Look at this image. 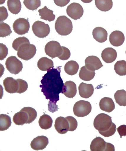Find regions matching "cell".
<instances>
[{
    "label": "cell",
    "instance_id": "1",
    "mask_svg": "<svg viewBox=\"0 0 126 151\" xmlns=\"http://www.w3.org/2000/svg\"><path fill=\"white\" fill-rule=\"evenodd\" d=\"M61 68H52L48 71L43 77L40 87L46 99L52 102L59 100V95L63 91L64 86L63 81L60 76Z\"/></svg>",
    "mask_w": 126,
    "mask_h": 151
},
{
    "label": "cell",
    "instance_id": "2",
    "mask_svg": "<svg viewBox=\"0 0 126 151\" xmlns=\"http://www.w3.org/2000/svg\"><path fill=\"white\" fill-rule=\"evenodd\" d=\"M73 24L71 20L65 16H60L55 21V29L58 34L67 36L73 30Z\"/></svg>",
    "mask_w": 126,
    "mask_h": 151
},
{
    "label": "cell",
    "instance_id": "3",
    "mask_svg": "<svg viewBox=\"0 0 126 151\" xmlns=\"http://www.w3.org/2000/svg\"><path fill=\"white\" fill-rule=\"evenodd\" d=\"M113 124L111 117L104 113L96 116L94 121V126L99 132L109 130L112 127Z\"/></svg>",
    "mask_w": 126,
    "mask_h": 151
},
{
    "label": "cell",
    "instance_id": "4",
    "mask_svg": "<svg viewBox=\"0 0 126 151\" xmlns=\"http://www.w3.org/2000/svg\"><path fill=\"white\" fill-rule=\"evenodd\" d=\"M36 50V47L34 45L30 43H24L19 47L17 55L21 59L28 61L34 57Z\"/></svg>",
    "mask_w": 126,
    "mask_h": 151
},
{
    "label": "cell",
    "instance_id": "5",
    "mask_svg": "<svg viewBox=\"0 0 126 151\" xmlns=\"http://www.w3.org/2000/svg\"><path fill=\"white\" fill-rule=\"evenodd\" d=\"M75 115L78 117L87 116L91 112L92 106L90 102L80 100L76 102L73 108Z\"/></svg>",
    "mask_w": 126,
    "mask_h": 151
},
{
    "label": "cell",
    "instance_id": "6",
    "mask_svg": "<svg viewBox=\"0 0 126 151\" xmlns=\"http://www.w3.org/2000/svg\"><path fill=\"white\" fill-rule=\"evenodd\" d=\"M90 150L93 151H115V147L110 143H107L100 137L95 138L92 141L90 146Z\"/></svg>",
    "mask_w": 126,
    "mask_h": 151
},
{
    "label": "cell",
    "instance_id": "7",
    "mask_svg": "<svg viewBox=\"0 0 126 151\" xmlns=\"http://www.w3.org/2000/svg\"><path fill=\"white\" fill-rule=\"evenodd\" d=\"M45 49L46 55L52 59L56 57L58 58L63 52L62 47L59 42L55 41H51L47 43Z\"/></svg>",
    "mask_w": 126,
    "mask_h": 151
},
{
    "label": "cell",
    "instance_id": "8",
    "mask_svg": "<svg viewBox=\"0 0 126 151\" xmlns=\"http://www.w3.org/2000/svg\"><path fill=\"white\" fill-rule=\"evenodd\" d=\"M32 29L35 36L40 38L46 37L50 32L49 24L40 21L35 22L32 26Z\"/></svg>",
    "mask_w": 126,
    "mask_h": 151
},
{
    "label": "cell",
    "instance_id": "9",
    "mask_svg": "<svg viewBox=\"0 0 126 151\" xmlns=\"http://www.w3.org/2000/svg\"><path fill=\"white\" fill-rule=\"evenodd\" d=\"M7 70L11 74L17 75L21 72L23 67L22 63L17 57L11 56L7 58L5 63Z\"/></svg>",
    "mask_w": 126,
    "mask_h": 151
},
{
    "label": "cell",
    "instance_id": "10",
    "mask_svg": "<svg viewBox=\"0 0 126 151\" xmlns=\"http://www.w3.org/2000/svg\"><path fill=\"white\" fill-rule=\"evenodd\" d=\"M14 32L19 35H24L28 32L30 26L28 19L20 18L16 20L13 26Z\"/></svg>",
    "mask_w": 126,
    "mask_h": 151
},
{
    "label": "cell",
    "instance_id": "11",
    "mask_svg": "<svg viewBox=\"0 0 126 151\" xmlns=\"http://www.w3.org/2000/svg\"><path fill=\"white\" fill-rule=\"evenodd\" d=\"M67 15L74 20L80 19L84 14L83 7L77 3H73L67 7L66 10Z\"/></svg>",
    "mask_w": 126,
    "mask_h": 151
},
{
    "label": "cell",
    "instance_id": "12",
    "mask_svg": "<svg viewBox=\"0 0 126 151\" xmlns=\"http://www.w3.org/2000/svg\"><path fill=\"white\" fill-rule=\"evenodd\" d=\"M49 143V139L46 136H38L32 141L30 146L35 150H42L46 148Z\"/></svg>",
    "mask_w": 126,
    "mask_h": 151
},
{
    "label": "cell",
    "instance_id": "13",
    "mask_svg": "<svg viewBox=\"0 0 126 151\" xmlns=\"http://www.w3.org/2000/svg\"><path fill=\"white\" fill-rule=\"evenodd\" d=\"M85 66L88 69L91 71L99 70L103 66L99 58L96 56H89L85 60Z\"/></svg>",
    "mask_w": 126,
    "mask_h": 151
},
{
    "label": "cell",
    "instance_id": "14",
    "mask_svg": "<svg viewBox=\"0 0 126 151\" xmlns=\"http://www.w3.org/2000/svg\"><path fill=\"white\" fill-rule=\"evenodd\" d=\"M55 130L60 134H66L69 130V124L66 118L60 116L55 120Z\"/></svg>",
    "mask_w": 126,
    "mask_h": 151
},
{
    "label": "cell",
    "instance_id": "15",
    "mask_svg": "<svg viewBox=\"0 0 126 151\" xmlns=\"http://www.w3.org/2000/svg\"><path fill=\"white\" fill-rule=\"evenodd\" d=\"M4 86L6 92L10 93H17L19 89V83L17 80L8 77L4 80Z\"/></svg>",
    "mask_w": 126,
    "mask_h": 151
},
{
    "label": "cell",
    "instance_id": "16",
    "mask_svg": "<svg viewBox=\"0 0 126 151\" xmlns=\"http://www.w3.org/2000/svg\"><path fill=\"white\" fill-rule=\"evenodd\" d=\"M125 40L124 33L120 31L116 30L113 32L110 35L109 41L111 45L115 47H119L122 45Z\"/></svg>",
    "mask_w": 126,
    "mask_h": 151
},
{
    "label": "cell",
    "instance_id": "17",
    "mask_svg": "<svg viewBox=\"0 0 126 151\" xmlns=\"http://www.w3.org/2000/svg\"><path fill=\"white\" fill-rule=\"evenodd\" d=\"M77 92V86L76 83L70 81L66 82L64 83L61 93L67 98H73L76 96Z\"/></svg>",
    "mask_w": 126,
    "mask_h": 151
},
{
    "label": "cell",
    "instance_id": "18",
    "mask_svg": "<svg viewBox=\"0 0 126 151\" xmlns=\"http://www.w3.org/2000/svg\"><path fill=\"white\" fill-rule=\"evenodd\" d=\"M79 93L81 98L87 99L92 96L94 89L91 84L82 83L78 86Z\"/></svg>",
    "mask_w": 126,
    "mask_h": 151
},
{
    "label": "cell",
    "instance_id": "19",
    "mask_svg": "<svg viewBox=\"0 0 126 151\" xmlns=\"http://www.w3.org/2000/svg\"><path fill=\"white\" fill-rule=\"evenodd\" d=\"M117 54L116 51L112 47L105 48L102 51V58L107 63H111L116 59Z\"/></svg>",
    "mask_w": 126,
    "mask_h": 151
},
{
    "label": "cell",
    "instance_id": "20",
    "mask_svg": "<svg viewBox=\"0 0 126 151\" xmlns=\"http://www.w3.org/2000/svg\"><path fill=\"white\" fill-rule=\"evenodd\" d=\"M99 106L102 110L108 113L112 112L115 108V104L113 100L107 97L101 99Z\"/></svg>",
    "mask_w": 126,
    "mask_h": 151
},
{
    "label": "cell",
    "instance_id": "21",
    "mask_svg": "<svg viewBox=\"0 0 126 151\" xmlns=\"http://www.w3.org/2000/svg\"><path fill=\"white\" fill-rule=\"evenodd\" d=\"M93 35L94 39L100 43L104 42L107 40V32L102 27L95 28L93 31Z\"/></svg>",
    "mask_w": 126,
    "mask_h": 151
},
{
    "label": "cell",
    "instance_id": "22",
    "mask_svg": "<svg viewBox=\"0 0 126 151\" xmlns=\"http://www.w3.org/2000/svg\"><path fill=\"white\" fill-rule=\"evenodd\" d=\"M37 67L42 71H47L54 67V63L52 60L46 57H43L39 60Z\"/></svg>",
    "mask_w": 126,
    "mask_h": 151
},
{
    "label": "cell",
    "instance_id": "23",
    "mask_svg": "<svg viewBox=\"0 0 126 151\" xmlns=\"http://www.w3.org/2000/svg\"><path fill=\"white\" fill-rule=\"evenodd\" d=\"M40 19L50 22L55 20V16L53 14V11L49 9L46 6L38 11Z\"/></svg>",
    "mask_w": 126,
    "mask_h": 151
},
{
    "label": "cell",
    "instance_id": "24",
    "mask_svg": "<svg viewBox=\"0 0 126 151\" xmlns=\"http://www.w3.org/2000/svg\"><path fill=\"white\" fill-rule=\"evenodd\" d=\"M28 116L26 112L22 111L14 114L13 117V121L17 125H23L27 121Z\"/></svg>",
    "mask_w": 126,
    "mask_h": 151
},
{
    "label": "cell",
    "instance_id": "25",
    "mask_svg": "<svg viewBox=\"0 0 126 151\" xmlns=\"http://www.w3.org/2000/svg\"><path fill=\"white\" fill-rule=\"evenodd\" d=\"M95 1L96 8L102 12L109 11L113 6L112 0H95Z\"/></svg>",
    "mask_w": 126,
    "mask_h": 151
},
{
    "label": "cell",
    "instance_id": "26",
    "mask_svg": "<svg viewBox=\"0 0 126 151\" xmlns=\"http://www.w3.org/2000/svg\"><path fill=\"white\" fill-rule=\"evenodd\" d=\"M79 66L76 61H70L67 62L64 66V69L67 74L70 76L76 74L78 71Z\"/></svg>",
    "mask_w": 126,
    "mask_h": 151
},
{
    "label": "cell",
    "instance_id": "27",
    "mask_svg": "<svg viewBox=\"0 0 126 151\" xmlns=\"http://www.w3.org/2000/svg\"><path fill=\"white\" fill-rule=\"evenodd\" d=\"M95 75L96 73L95 71L89 70L85 66L81 68L79 76L81 80L86 81H89L93 80Z\"/></svg>",
    "mask_w": 126,
    "mask_h": 151
},
{
    "label": "cell",
    "instance_id": "28",
    "mask_svg": "<svg viewBox=\"0 0 126 151\" xmlns=\"http://www.w3.org/2000/svg\"><path fill=\"white\" fill-rule=\"evenodd\" d=\"M9 11L14 14H18L21 11L22 5L20 0H8Z\"/></svg>",
    "mask_w": 126,
    "mask_h": 151
},
{
    "label": "cell",
    "instance_id": "29",
    "mask_svg": "<svg viewBox=\"0 0 126 151\" xmlns=\"http://www.w3.org/2000/svg\"><path fill=\"white\" fill-rule=\"evenodd\" d=\"M53 119L50 116L44 114L39 118V124L40 127L43 129L47 130L52 127Z\"/></svg>",
    "mask_w": 126,
    "mask_h": 151
},
{
    "label": "cell",
    "instance_id": "30",
    "mask_svg": "<svg viewBox=\"0 0 126 151\" xmlns=\"http://www.w3.org/2000/svg\"><path fill=\"white\" fill-rule=\"evenodd\" d=\"M12 122L11 117L6 114L0 115V131H5L11 127Z\"/></svg>",
    "mask_w": 126,
    "mask_h": 151
},
{
    "label": "cell",
    "instance_id": "31",
    "mask_svg": "<svg viewBox=\"0 0 126 151\" xmlns=\"http://www.w3.org/2000/svg\"><path fill=\"white\" fill-rule=\"evenodd\" d=\"M116 102L120 106H126V91L124 89L118 90L114 95Z\"/></svg>",
    "mask_w": 126,
    "mask_h": 151
},
{
    "label": "cell",
    "instance_id": "32",
    "mask_svg": "<svg viewBox=\"0 0 126 151\" xmlns=\"http://www.w3.org/2000/svg\"><path fill=\"white\" fill-rule=\"evenodd\" d=\"M114 70L120 76L126 75V62L125 60L117 61L114 65Z\"/></svg>",
    "mask_w": 126,
    "mask_h": 151
},
{
    "label": "cell",
    "instance_id": "33",
    "mask_svg": "<svg viewBox=\"0 0 126 151\" xmlns=\"http://www.w3.org/2000/svg\"><path fill=\"white\" fill-rule=\"evenodd\" d=\"M21 110L26 112L28 116V119L26 124H30L36 119L37 116V112L34 108L27 107L23 108Z\"/></svg>",
    "mask_w": 126,
    "mask_h": 151
},
{
    "label": "cell",
    "instance_id": "34",
    "mask_svg": "<svg viewBox=\"0 0 126 151\" xmlns=\"http://www.w3.org/2000/svg\"><path fill=\"white\" fill-rule=\"evenodd\" d=\"M23 3L26 8L33 11L37 9L41 6L40 0H24Z\"/></svg>",
    "mask_w": 126,
    "mask_h": 151
},
{
    "label": "cell",
    "instance_id": "35",
    "mask_svg": "<svg viewBox=\"0 0 126 151\" xmlns=\"http://www.w3.org/2000/svg\"><path fill=\"white\" fill-rule=\"evenodd\" d=\"M12 33L10 26L5 23L1 22L0 23V37H4L9 36Z\"/></svg>",
    "mask_w": 126,
    "mask_h": 151
},
{
    "label": "cell",
    "instance_id": "36",
    "mask_svg": "<svg viewBox=\"0 0 126 151\" xmlns=\"http://www.w3.org/2000/svg\"><path fill=\"white\" fill-rule=\"evenodd\" d=\"M24 43H30L29 39L25 37H19L13 42L12 47L15 50L17 51L20 45Z\"/></svg>",
    "mask_w": 126,
    "mask_h": 151
},
{
    "label": "cell",
    "instance_id": "37",
    "mask_svg": "<svg viewBox=\"0 0 126 151\" xmlns=\"http://www.w3.org/2000/svg\"><path fill=\"white\" fill-rule=\"evenodd\" d=\"M69 124V131H74L77 128L78 122L77 120L73 116H68L66 117Z\"/></svg>",
    "mask_w": 126,
    "mask_h": 151
},
{
    "label": "cell",
    "instance_id": "38",
    "mask_svg": "<svg viewBox=\"0 0 126 151\" xmlns=\"http://www.w3.org/2000/svg\"><path fill=\"white\" fill-rule=\"evenodd\" d=\"M17 80L19 83V89L17 93H24L27 91L28 88L27 83L25 81L21 79H17Z\"/></svg>",
    "mask_w": 126,
    "mask_h": 151
},
{
    "label": "cell",
    "instance_id": "39",
    "mask_svg": "<svg viewBox=\"0 0 126 151\" xmlns=\"http://www.w3.org/2000/svg\"><path fill=\"white\" fill-rule=\"evenodd\" d=\"M116 126L115 124H113L112 127L109 130L103 132H99V134L105 137H109L115 134L116 131Z\"/></svg>",
    "mask_w": 126,
    "mask_h": 151
},
{
    "label": "cell",
    "instance_id": "40",
    "mask_svg": "<svg viewBox=\"0 0 126 151\" xmlns=\"http://www.w3.org/2000/svg\"><path fill=\"white\" fill-rule=\"evenodd\" d=\"M0 60H3L6 58L8 54V49L6 45L0 44Z\"/></svg>",
    "mask_w": 126,
    "mask_h": 151
},
{
    "label": "cell",
    "instance_id": "41",
    "mask_svg": "<svg viewBox=\"0 0 126 151\" xmlns=\"http://www.w3.org/2000/svg\"><path fill=\"white\" fill-rule=\"evenodd\" d=\"M62 53L58 58L62 60H68L71 56V52L70 50L66 47L62 46Z\"/></svg>",
    "mask_w": 126,
    "mask_h": 151
},
{
    "label": "cell",
    "instance_id": "42",
    "mask_svg": "<svg viewBox=\"0 0 126 151\" xmlns=\"http://www.w3.org/2000/svg\"><path fill=\"white\" fill-rule=\"evenodd\" d=\"M8 17V11L5 7H0V22H2L6 19Z\"/></svg>",
    "mask_w": 126,
    "mask_h": 151
},
{
    "label": "cell",
    "instance_id": "43",
    "mask_svg": "<svg viewBox=\"0 0 126 151\" xmlns=\"http://www.w3.org/2000/svg\"><path fill=\"white\" fill-rule=\"evenodd\" d=\"M56 102H52L50 101L48 104V110L50 112L53 113L58 111V106L56 105Z\"/></svg>",
    "mask_w": 126,
    "mask_h": 151
},
{
    "label": "cell",
    "instance_id": "44",
    "mask_svg": "<svg viewBox=\"0 0 126 151\" xmlns=\"http://www.w3.org/2000/svg\"><path fill=\"white\" fill-rule=\"evenodd\" d=\"M119 134L120 137L122 138V136H126V125L125 124L120 126L119 127L116 129Z\"/></svg>",
    "mask_w": 126,
    "mask_h": 151
},
{
    "label": "cell",
    "instance_id": "45",
    "mask_svg": "<svg viewBox=\"0 0 126 151\" xmlns=\"http://www.w3.org/2000/svg\"><path fill=\"white\" fill-rule=\"evenodd\" d=\"M70 0H54L55 4L58 6L64 7L70 2Z\"/></svg>",
    "mask_w": 126,
    "mask_h": 151
},
{
    "label": "cell",
    "instance_id": "46",
    "mask_svg": "<svg viewBox=\"0 0 126 151\" xmlns=\"http://www.w3.org/2000/svg\"><path fill=\"white\" fill-rule=\"evenodd\" d=\"M81 1L82 2L84 3L87 4L90 3L93 0H81Z\"/></svg>",
    "mask_w": 126,
    "mask_h": 151
},
{
    "label": "cell",
    "instance_id": "47",
    "mask_svg": "<svg viewBox=\"0 0 126 151\" xmlns=\"http://www.w3.org/2000/svg\"><path fill=\"white\" fill-rule=\"evenodd\" d=\"M5 1L6 0H0V1H1L0 4L2 5V4H4L5 2Z\"/></svg>",
    "mask_w": 126,
    "mask_h": 151
},
{
    "label": "cell",
    "instance_id": "48",
    "mask_svg": "<svg viewBox=\"0 0 126 151\" xmlns=\"http://www.w3.org/2000/svg\"></svg>",
    "mask_w": 126,
    "mask_h": 151
}]
</instances>
